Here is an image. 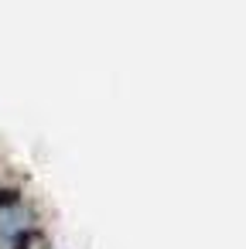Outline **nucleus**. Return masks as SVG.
<instances>
[{
	"label": "nucleus",
	"instance_id": "2",
	"mask_svg": "<svg viewBox=\"0 0 246 249\" xmlns=\"http://www.w3.org/2000/svg\"><path fill=\"white\" fill-rule=\"evenodd\" d=\"M14 249H48V239H45L38 229H28L24 235L14 239Z\"/></svg>",
	"mask_w": 246,
	"mask_h": 249
},
{
	"label": "nucleus",
	"instance_id": "1",
	"mask_svg": "<svg viewBox=\"0 0 246 249\" xmlns=\"http://www.w3.org/2000/svg\"><path fill=\"white\" fill-rule=\"evenodd\" d=\"M31 229V212L21 201L18 191H0V235L4 239H18Z\"/></svg>",
	"mask_w": 246,
	"mask_h": 249
}]
</instances>
